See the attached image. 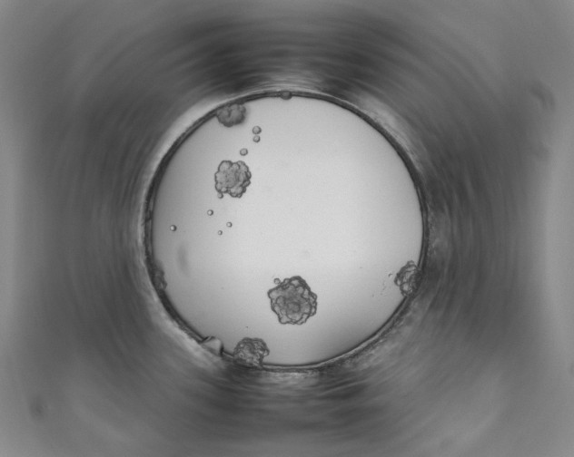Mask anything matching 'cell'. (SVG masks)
I'll use <instances>...</instances> for the list:
<instances>
[{"mask_svg":"<svg viewBox=\"0 0 574 457\" xmlns=\"http://www.w3.org/2000/svg\"><path fill=\"white\" fill-rule=\"evenodd\" d=\"M251 172L243 161L223 160L215 173V188L223 194L241 198L250 184Z\"/></svg>","mask_w":574,"mask_h":457,"instance_id":"obj_2","label":"cell"},{"mask_svg":"<svg viewBox=\"0 0 574 457\" xmlns=\"http://www.w3.org/2000/svg\"><path fill=\"white\" fill-rule=\"evenodd\" d=\"M272 311L282 325H303L318 308V297L301 276L280 281L267 292Z\"/></svg>","mask_w":574,"mask_h":457,"instance_id":"obj_1","label":"cell"},{"mask_svg":"<svg viewBox=\"0 0 574 457\" xmlns=\"http://www.w3.org/2000/svg\"><path fill=\"white\" fill-rule=\"evenodd\" d=\"M270 354L266 342L259 337H243L233 348L234 360L249 367L260 368Z\"/></svg>","mask_w":574,"mask_h":457,"instance_id":"obj_3","label":"cell"}]
</instances>
